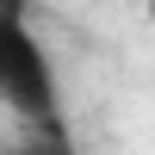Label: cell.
Listing matches in <instances>:
<instances>
[{"mask_svg":"<svg viewBox=\"0 0 155 155\" xmlns=\"http://www.w3.org/2000/svg\"><path fill=\"white\" fill-rule=\"evenodd\" d=\"M0 106L25 130H62V87L56 62L25 25L19 0H0Z\"/></svg>","mask_w":155,"mask_h":155,"instance_id":"6da1fadb","label":"cell"},{"mask_svg":"<svg viewBox=\"0 0 155 155\" xmlns=\"http://www.w3.org/2000/svg\"><path fill=\"white\" fill-rule=\"evenodd\" d=\"M12 155H74V149H68V130H25Z\"/></svg>","mask_w":155,"mask_h":155,"instance_id":"7a4b0ae2","label":"cell"}]
</instances>
